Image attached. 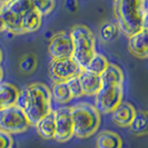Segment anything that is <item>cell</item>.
I'll list each match as a JSON object with an SVG mask.
<instances>
[{
  "label": "cell",
  "mask_w": 148,
  "mask_h": 148,
  "mask_svg": "<svg viewBox=\"0 0 148 148\" xmlns=\"http://www.w3.org/2000/svg\"><path fill=\"white\" fill-rule=\"evenodd\" d=\"M16 106L23 111L30 125H36L52 111L50 89L45 84H31L18 91Z\"/></svg>",
  "instance_id": "1"
},
{
  "label": "cell",
  "mask_w": 148,
  "mask_h": 148,
  "mask_svg": "<svg viewBox=\"0 0 148 148\" xmlns=\"http://www.w3.org/2000/svg\"><path fill=\"white\" fill-rule=\"evenodd\" d=\"M118 28L130 37L143 29H147V1L118 0L114 3Z\"/></svg>",
  "instance_id": "2"
},
{
  "label": "cell",
  "mask_w": 148,
  "mask_h": 148,
  "mask_svg": "<svg viewBox=\"0 0 148 148\" xmlns=\"http://www.w3.org/2000/svg\"><path fill=\"white\" fill-rule=\"evenodd\" d=\"M74 52L73 59L82 69H86L89 61L96 55V39L94 34L84 25H77L73 27L69 32Z\"/></svg>",
  "instance_id": "3"
},
{
  "label": "cell",
  "mask_w": 148,
  "mask_h": 148,
  "mask_svg": "<svg viewBox=\"0 0 148 148\" xmlns=\"http://www.w3.org/2000/svg\"><path fill=\"white\" fill-rule=\"evenodd\" d=\"M74 135L79 138H86L96 133L100 124V116L94 105L80 103L70 107Z\"/></svg>",
  "instance_id": "4"
},
{
  "label": "cell",
  "mask_w": 148,
  "mask_h": 148,
  "mask_svg": "<svg viewBox=\"0 0 148 148\" xmlns=\"http://www.w3.org/2000/svg\"><path fill=\"white\" fill-rule=\"evenodd\" d=\"M32 8V1L12 0L1 3V18L5 29L14 34H23L21 28L22 18L25 14Z\"/></svg>",
  "instance_id": "5"
},
{
  "label": "cell",
  "mask_w": 148,
  "mask_h": 148,
  "mask_svg": "<svg viewBox=\"0 0 148 148\" xmlns=\"http://www.w3.org/2000/svg\"><path fill=\"white\" fill-rule=\"evenodd\" d=\"M30 126L23 111L17 107L11 106L0 110V130L7 134H19L25 132Z\"/></svg>",
  "instance_id": "6"
},
{
  "label": "cell",
  "mask_w": 148,
  "mask_h": 148,
  "mask_svg": "<svg viewBox=\"0 0 148 148\" xmlns=\"http://www.w3.org/2000/svg\"><path fill=\"white\" fill-rule=\"evenodd\" d=\"M123 85H101L95 95V107L98 112L109 114L121 103Z\"/></svg>",
  "instance_id": "7"
},
{
  "label": "cell",
  "mask_w": 148,
  "mask_h": 148,
  "mask_svg": "<svg viewBox=\"0 0 148 148\" xmlns=\"http://www.w3.org/2000/svg\"><path fill=\"white\" fill-rule=\"evenodd\" d=\"M82 68L73 58L53 59L49 67V76L55 82H66L77 77Z\"/></svg>",
  "instance_id": "8"
},
{
  "label": "cell",
  "mask_w": 148,
  "mask_h": 148,
  "mask_svg": "<svg viewBox=\"0 0 148 148\" xmlns=\"http://www.w3.org/2000/svg\"><path fill=\"white\" fill-rule=\"evenodd\" d=\"M55 114V139L59 143H66L74 136V127L70 108L62 107L53 111Z\"/></svg>",
  "instance_id": "9"
},
{
  "label": "cell",
  "mask_w": 148,
  "mask_h": 148,
  "mask_svg": "<svg viewBox=\"0 0 148 148\" xmlns=\"http://www.w3.org/2000/svg\"><path fill=\"white\" fill-rule=\"evenodd\" d=\"M48 50L53 59L73 58L74 47L70 35L65 31L56 34L50 40Z\"/></svg>",
  "instance_id": "10"
},
{
  "label": "cell",
  "mask_w": 148,
  "mask_h": 148,
  "mask_svg": "<svg viewBox=\"0 0 148 148\" xmlns=\"http://www.w3.org/2000/svg\"><path fill=\"white\" fill-rule=\"evenodd\" d=\"M80 87H82V94L84 95H96L98 90L101 87V80H100V75L94 74L87 69H82L79 75L77 76Z\"/></svg>",
  "instance_id": "11"
},
{
  "label": "cell",
  "mask_w": 148,
  "mask_h": 148,
  "mask_svg": "<svg viewBox=\"0 0 148 148\" xmlns=\"http://www.w3.org/2000/svg\"><path fill=\"white\" fill-rule=\"evenodd\" d=\"M148 32L147 29H143L139 32L129 37V50L135 56L146 58L148 55V42H147Z\"/></svg>",
  "instance_id": "12"
},
{
  "label": "cell",
  "mask_w": 148,
  "mask_h": 148,
  "mask_svg": "<svg viewBox=\"0 0 148 148\" xmlns=\"http://www.w3.org/2000/svg\"><path fill=\"white\" fill-rule=\"evenodd\" d=\"M135 114L136 111L133 108V106L126 103H120L112 111V120L118 126H129L135 117Z\"/></svg>",
  "instance_id": "13"
},
{
  "label": "cell",
  "mask_w": 148,
  "mask_h": 148,
  "mask_svg": "<svg viewBox=\"0 0 148 148\" xmlns=\"http://www.w3.org/2000/svg\"><path fill=\"white\" fill-rule=\"evenodd\" d=\"M18 89L9 82H0V110L15 106L18 97Z\"/></svg>",
  "instance_id": "14"
},
{
  "label": "cell",
  "mask_w": 148,
  "mask_h": 148,
  "mask_svg": "<svg viewBox=\"0 0 148 148\" xmlns=\"http://www.w3.org/2000/svg\"><path fill=\"white\" fill-rule=\"evenodd\" d=\"M100 80L101 85H123L124 75L119 67L108 64L103 74H100Z\"/></svg>",
  "instance_id": "15"
},
{
  "label": "cell",
  "mask_w": 148,
  "mask_h": 148,
  "mask_svg": "<svg viewBox=\"0 0 148 148\" xmlns=\"http://www.w3.org/2000/svg\"><path fill=\"white\" fill-rule=\"evenodd\" d=\"M41 18L42 17L40 16V14L32 6V8L30 10H28L22 18V32L23 34L32 32V31H36L37 29H39V27L41 26Z\"/></svg>",
  "instance_id": "16"
},
{
  "label": "cell",
  "mask_w": 148,
  "mask_h": 148,
  "mask_svg": "<svg viewBox=\"0 0 148 148\" xmlns=\"http://www.w3.org/2000/svg\"><path fill=\"white\" fill-rule=\"evenodd\" d=\"M38 134L46 139H51L55 137V114L53 111L46 115L36 124Z\"/></svg>",
  "instance_id": "17"
},
{
  "label": "cell",
  "mask_w": 148,
  "mask_h": 148,
  "mask_svg": "<svg viewBox=\"0 0 148 148\" xmlns=\"http://www.w3.org/2000/svg\"><path fill=\"white\" fill-rule=\"evenodd\" d=\"M97 148H121L123 140L116 133L112 132H103L96 141Z\"/></svg>",
  "instance_id": "18"
},
{
  "label": "cell",
  "mask_w": 148,
  "mask_h": 148,
  "mask_svg": "<svg viewBox=\"0 0 148 148\" xmlns=\"http://www.w3.org/2000/svg\"><path fill=\"white\" fill-rule=\"evenodd\" d=\"M130 129L135 134L138 135H144L147 133L148 128V119H147V112L146 111H138L135 114V117L130 123Z\"/></svg>",
  "instance_id": "19"
},
{
  "label": "cell",
  "mask_w": 148,
  "mask_h": 148,
  "mask_svg": "<svg viewBox=\"0 0 148 148\" xmlns=\"http://www.w3.org/2000/svg\"><path fill=\"white\" fill-rule=\"evenodd\" d=\"M50 94L51 98H55L58 103H68L70 99H73L67 82H55L50 90Z\"/></svg>",
  "instance_id": "20"
},
{
  "label": "cell",
  "mask_w": 148,
  "mask_h": 148,
  "mask_svg": "<svg viewBox=\"0 0 148 148\" xmlns=\"http://www.w3.org/2000/svg\"><path fill=\"white\" fill-rule=\"evenodd\" d=\"M108 64H109V62L107 61V59L105 58L103 55L96 53V55L92 57V59L89 61L88 66H87L86 69L89 70V71H91V73H94V74L100 75V74H103V71L107 68Z\"/></svg>",
  "instance_id": "21"
},
{
  "label": "cell",
  "mask_w": 148,
  "mask_h": 148,
  "mask_svg": "<svg viewBox=\"0 0 148 148\" xmlns=\"http://www.w3.org/2000/svg\"><path fill=\"white\" fill-rule=\"evenodd\" d=\"M119 28L111 22H107L101 26L100 28V37L105 41H111L118 37Z\"/></svg>",
  "instance_id": "22"
},
{
  "label": "cell",
  "mask_w": 148,
  "mask_h": 148,
  "mask_svg": "<svg viewBox=\"0 0 148 148\" xmlns=\"http://www.w3.org/2000/svg\"><path fill=\"white\" fill-rule=\"evenodd\" d=\"M32 6L42 17L45 15H48L55 7L53 1H32Z\"/></svg>",
  "instance_id": "23"
},
{
  "label": "cell",
  "mask_w": 148,
  "mask_h": 148,
  "mask_svg": "<svg viewBox=\"0 0 148 148\" xmlns=\"http://www.w3.org/2000/svg\"><path fill=\"white\" fill-rule=\"evenodd\" d=\"M66 82L68 88H69V91H70V95H71L73 98H78V97L84 96L82 87H80V84H79V80H78L77 77L71 78V79H69Z\"/></svg>",
  "instance_id": "24"
},
{
  "label": "cell",
  "mask_w": 148,
  "mask_h": 148,
  "mask_svg": "<svg viewBox=\"0 0 148 148\" xmlns=\"http://www.w3.org/2000/svg\"><path fill=\"white\" fill-rule=\"evenodd\" d=\"M14 141L9 134L0 130V148H12Z\"/></svg>",
  "instance_id": "25"
},
{
  "label": "cell",
  "mask_w": 148,
  "mask_h": 148,
  "mask_svg": "<svg viewBox=\"0 0 148 148\" xmlns=\"http://www.w3.org/2000/svg\"><path fill=\"white\" fill-rule=\"evenodd\" d=\"M20 67H21L22 70H25L26 73H28L31 69H34V67H35V59L32 57H27L26 59L22 60Z\"/></svg>",
  "instance_id": "26"
},
{
  "label": "cell",
  "mask_w": 148,
  "mask_h": 148,
  "mask_svg": "<svg viewBox=\"0 0 148 148\" xmlns=\"http://www.w3.org/2000/svg\"><path fill=\"white\" fill-rule=\"evenodd\" d=\"M5 29V25H3V21H2V18H1V3H0V31Z\"/></svg>",
  "instance_id": "27"
},
{
  "label": "cell",
  "mask_w": 148,
  "mask_h": 148,
  "mask_svg": "<svg viewBox=\"0 0 148 148\" xmlns=\"http://www.w3.org/2000/svg\"><path fill=\"white\" fill-rule=\"evenodd\" d=\"M2 78H3V71H2V69H1V67H0V82L2 80Z\"/></svg>",
  "instance_id": "28"
},
{
  "label": "cell",
  "mask_w": 148,
  "mask_h": 148,
  "mask_svg": "<svg viewBox=\"0 0 148 148\" xmlns=\"http://www.w3.org/2000/svg\"><path fill=\"white\" fill-rule=\"evenodd\" d=\"M1 59H2V52L0 50V61H1Z\"/></svg>",
  "instance_id": "29"
}]
</instances>
